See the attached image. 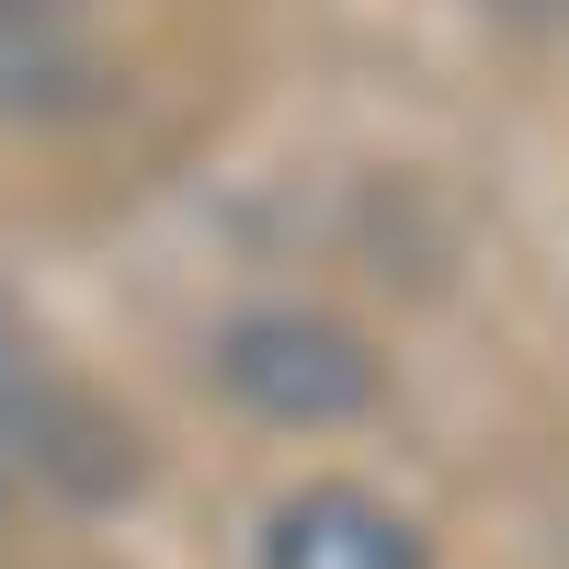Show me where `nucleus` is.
<instances>
[{"label":"nucleus","instance_id":"obj_1","mask_svg":"<svg viewBox=\"0 0 569 569\" xmlns=\"http://www.w3.org/2000/svg\"><path fill=\"white\" fill-rule=\"evenodd\" d=\"M217 388L262 410V421H308V433H330V421H365L376 410V353L353 342L342 319L319 308H240L217 330Z\"/></svg>","mask_w":569,"mask_h":569},{"label":"nucleus","instance_id":"obj_2","mask_svg":"<svg viewBox=\"0 0 569 569\" xmlns=\"http://www.w3.org/2000/svg\"><path fill=\"white\" fill-rule=\"evenodd\" d=\"M0 445L34 456V467H58L69 490H126V479H137V445L34 353V330H23L12 308H0Z\"/></svg>","mask_w":569,"mask_h":569},{"label":"nucleus","instance_id":"obj_3","mask_svg":"<svg viewBox=\"0 0 569 569\" xmlns=\"http://www.w3.org/2000/svg\"><path fill=\"white\" fill-rule=\"evenodd\" d=\"M262 569H433V547H421V525L399 501H376L353 479H308L273 501Z\"/></svg>","mask_w":569,"mask_h":569}]
</instances>
